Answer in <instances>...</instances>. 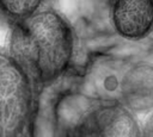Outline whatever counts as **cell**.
<instances>
[{
    "mask_svg": "<svg viewBox=\"0 0 153 137\" xmlns=\"http://www.w3.org/2000/svg\"><path fill=\"white\" fill-rule=\"evenodd\" d=\"M75 50L69 23L57 11L38 10L13 23L8 52L36 86H47L68 69Z\"/></svg>",
    "mask_w": 153,
    "mask_h": 137,
    "instance_id": "6da1fadb",
    "label": "cell"
},
{
    "mask_svg": "<svg viewBox=\"0 0 153 137\" xmlns=\"http://www.w3.org/2000/svg\"><path fill=\"white\" fill-rule=\"evenodd\" d=\"M33 83L10 55L0 51V137L23 135L33 110Z\"/></svg>",
    "mask_w": 153,
    "mask_h": 137,
    "instance_id": "7a4b0ae2",
    "label": "cell"
},
{
    "mask_svg": "<svg viewBox=\"0 0 153 137\" xmlns=\"http://www.w3.org/2000/svg\"><path fill=\"white\" fill-rule=\"evenodd\" d=\"M105 89L114 93V99L136 112L153 108V66L147 62H134L108 75Z\"/></svg>",
    "mask_w": 153,
    "mask_h": 137,
    "instance_id": "3957f363",
    "label": "cell"
},
{
    "mask_svg": "<svg viewBox=\"0 0 153 137\" xmlns=\"http://www.w3.org/2000/svg\"><path fill=\"white\" fill-rule=\"evenodd\" d=\"M84 135L96 136H139L142 135L135 112L123 102L102 99L79 120L78 127Z\"/></svg>",
    "mask_w": 153,
    "mask_h": 137,
    "instance_id": "277c9868",
    "label": "cell"
},
{
    "mask_svg": "<svg viewBox=\"0 0 153 137\" xmlns=\"http://www.w3.org/2000/svg\"><path fill=\"white\" fill-rule=\"evenodd\" d=\"M110 20L122 38L145 39L153 31V0H112Z\"/></svg>",
    "mask_w": 153,
    "mask_h": 137,
    "instance_id": "5b68a950",
    "label": "cell"
},
{
    "mask_svg": "<svg viewBox=\"0 0 153 137\" xmlns=\"http://www.w3.org/2000/svg\"><path fill=\"white\" fill-rule=\"evenodd\" d=\"M44 0H0V14L13 23L37 12Z\"/></svg>",
    "mask_w": 153,
    "mask_h": 137,
    "instance_id": "8992f818",
    "label": "cell"
},
{
    "mask_svg": "<svg viewBox=\"0 0 153 137\" xmlns=\"http://www.w3.org/2000/svg\"><path fill=\"white\" fill-rule=\"evenodd\" d=\"M142 135L143 136H153V108L149 111L147 118L143 122Z\"/></svg>",
    "mask_w": 153,
    "mask_h": 137,
    "instance_id": "52a82bcc",
    "label": "cell"
}]
</instances>
